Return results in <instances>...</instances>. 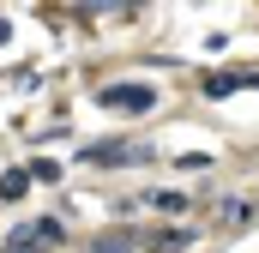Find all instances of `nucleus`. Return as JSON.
Returning <instances> with one entry per match:
<instances>
[{
	"label": "nucleus",
	"mask_w": 259,
	"mask_h": 253,
	"mask_svg": "<svg viewBox=\"0 0 259 253\" xmlns=\"http://www.w3.org/2000/svg\"><path fill=\"white\" fill-rule=\"evenodd\" d=\"M97 103H103V109H139V115H151V109H157V91H151V85H103Z\"/></svg>",
	"instance_id": "obj_3"
},
{
	"label": "nucleus",
	"mask_w": 259,
	"mask_h": 253,
	"mask_svg": "<svg viewBox=\"0 0 259 253\" xmlns=\"http://www.w3.org/2000/svg\"><path fill=\"white\" fill-rule=\"evenodd\" d=\"M24 175H30V181H61V163H49V157H42V163H30Z\"/></svg>",
	"instance_id": "obj_8"
},
{
	"label": "nucleus",
	"mask_w": 259,
	"mask_h": 253,
	"mask_svg": "<svg viewBox=\"0 0 259 253\" xmlns=\"http://www.w3.org/2000/svg\"><path fill=\"white\" fill-rule=\"evenodd\" d=\"M241 85H259V72H211V78H205L211 97H229V91H241Z\"/></svg>",
	"instance_id": "obj_5"
},
{
	"label": "nucleus",
	"mask_w": 259,
	"mask_h": 253,
	"mask_svg": "<svg viewBox=\"0 0 259 253\" xmlns=\"http://www.w3.org/2000/svg\"><path fill=\"white\" fill-rule=\"evenodd\" d=\"M91 253H139L133 229H109V235H91Z\"/></svg>",
	"instance_id": "obj_4"
},
{
	"label": "nucleus",
	"mask_w": 259,
	"mask_h": 253,
	"mask_svg": "<svg viewBox=\"0 0 259 253\" xmlns=\"http://www.w3.org/2000/svg\"><path fill=\"white\" fill-rule=\"evenodd\" d=\"M66 229L55 223V217H36V223H24V229H12L6 241H0V253H42V247H55Z\"/></svg>",
	"instance_id": "obj_1"
},
{
	"label": "nucleus",
	"mask_w": 259,
	"mask_h": 253,
	"mask_svg": "<svg viewBox=\"0 0 259 253\" xmlns=\"http://www.w3.org/2000/svg\"><path fill=\"white\" fill-rule=\"evenodd\" d=\"M6 36H12V24H6V18H0V43H6Z\"/></svg>",
	"instance_id": "obj_9"
},
{
	"label": "nucleus",
	"mask_w": 259,
	"mask_h": 253,
	"mask_svg": "<svg viewBox=\"0 0 259 253\" xmlns=\"http://www.w3.org/2000/svg\"><path fill=\"white\" fill-rule=\"evenodd\" d=\"M223 223H229V229H247V223H253V205H241V199H223Z\"/></svg>",
	"instance_id": "obj_7"
},
{
	"label": "nucleus",
	"mask_w": 259,
	"mask_h": 253,
	"mask_svg": "<svg viewBox=\"0 0 259 253\" xmlns=\"http://www.w3.org/2000/svg\"><path fill=\"white\" fill-rule=\"evenodd\" d=\"M139 205H157V211H187V199H181V193H163V187L139 193Z\"/></svg>",
	"instance_id": "obj_6"
},
{
	"label": "nucleus",
	"mask_w": 259,
	"mask_h": 253,
	"mask_svg": "<svg viewBox=\"0 0 259 253\" xmlns=\"http://www.w3.org/2000/svg\"><path fill=\"white\" fill-rule=\"evenodd\" d=\"M151 151L145 145H127V139H97V145H84V163H97V169H121V163H145Z\"/></svg>",
	"instance_id": "obj_2"
}]
</instances>
